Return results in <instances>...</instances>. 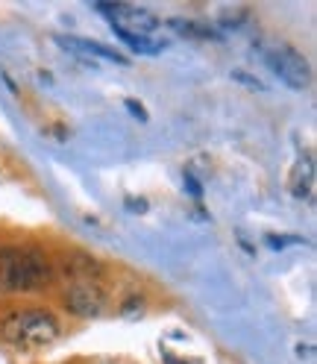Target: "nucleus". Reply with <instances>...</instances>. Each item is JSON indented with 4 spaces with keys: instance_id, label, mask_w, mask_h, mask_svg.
Returning <instances> with one entry per match:
<instances>
[{
    "instance_id": "7ed1b4c3",
    "label": "nucleus",
    "mask_w": 317,
    "mask_h": 364,
    "mask_svg": "<svg viewBox=\"0 0 317 364\" xmlns=\"http://www.w3.org/2000/svg\"><path fill=\"white\" fill-rule=\"evenodd\" d=\"M56 311L77 317V321H97L115 309V294H112L109 277H71L56 279L53 285Z\"/></svg>"
},
{
    "instance_id": "f257e3e1",
    "label": "nucleus",
    "mask_w": 317,
    "mask_h": 364,
    "mask_svg": "<svg viewBox=\"0 0 317 364\" xmlns=\"http://www.w3.org/2000/svg\"><path fill=\"white\" fill-rule=\"evenodd\" d=\"M53 285V250L41 244H0V294L4 297L50 294Z\"/></svg>"
},
{
    "instance_id": "20e7f679",
    "label": "nucleus",
    "mask_w": 317,
    "mask_h": 364,
    "mask_svg": "<svg viewBox=\"0 0 317 364\" xmlns=\"http://www.w3.org/2000/svg\"><path fill=\"white\" fill-rule=\"evenodd\" d=\"M262 56H264L270 71H274L288 88L306 91L311 85V62L297 48H291V44H274V48H267Z\"/></svg>"
},
{
    "instance_id": "423d86ee",
    "label": "nucleus",
    "mask_w": 317,
    "mask_h": 364,
    "mask_svg": "<svg viewBox=\"0 0 317 364\" xmlns=\"http://www.w3.org/2000/svg\"><path fill=\"white\" fill-rule=\"evenodd\" d=\"M56 41L62 44L65 50H71L80 59H103V62H115V65H129V59L115 50V48H106L100 41L92 38H77V36H56Z\"/></svg>"
},
{
    "instance_id": "9d476101",
    "label": "nucleus",
    "mask_w": 317,
    "mask_h": 364,
    "mask_svg": "<svg viewBox=\"0 0 317 364\" xmlns=\"http://www.w3.org/2000/svg\"><path fill=\"white\" fill-rule=\"evenodd\" d=\"M127 109H129V112H135V118L147 121V112H144V106H141V103H135V100H127Z\"/></svg>"
},
{
    "instance_id": "0eeeda50",
    "label": "nucleus",
    "mask_w": 317,
    "mask_h": 364,
    "mask_svg": "<svg viewBox=\"0 0 317 364\" xmlns=\"http://www.w3.org/2000/svg\"><path fill=\"white\" fill-rule=\"evenodd\" d=\"M288 188L294 197H300V200H308L311 191H314V162H311V156H300L297 159V165H294L291 176H288Z\"/></svg>"
},
{
    "instance_id": "6e6552de",
    "label": "nucleus",
    "mask_w": 317,
    "mask_h": 364,
    "mask_svg": "<svg viewBox=\"0 0 317 364\" xmlns=\"http://www.w3.org/2000/svg\"><path fill=\"white\" fill-rule=\"evenodd\" d=\"M112 33H115L129 50L141 53V56H156V53H162V50H165V41H158V38H153V36L127 33V30H118V27H112Z\"/></svg>"
},
{
    "instance_id": "1a4fd4ad",
    "label": "nucleus",
    "mask_w": 317,
    "mask_h": 364,
    "mask_svg": "<svg viewBox=\"0 0 317 364\" xmlns=\"http://www.w3.org/2000/svg\"><path fill=\"white\" fill-rule=\"evenodd\" d=\"M168 24H171L176 33L191 36V38H217V33H215L212 27H200L197 21H191V18H171Z\"/></svg>"
},
{
    "instance_id": "f03ea898",
    "label": "nucleus",
    "mask_w": 317,
    "mask_h": 364,
    "mask_svg": "<svg viewBox=\"0 0 317 364\" xmlns=\"http://www.w3.org/2000/svg\"><path fill=\"white\" fill-rule=\"evenodd\" d=\"M65 335L62 314L50 306H12L0 314V344L18 353H41Z\"/></svg>"
},
{
    "instance_id": "39448f33",
    "label": "nucleus",
    "mask_w": 317,
    "mask_h": 364,
    "mask_svg": "<svg viewBox=\"0 0 317 364\" xmlns=\"http://www.w3.org/2000/svg\"><path fill=\"white\" fill-rule=\"evenodd\" d=\"M97 12H103L112 27L127 30V33H139V36H153L162 27V18L153 15L144 6H129V4H95Z\"/></svg>"
}]
</instances>
